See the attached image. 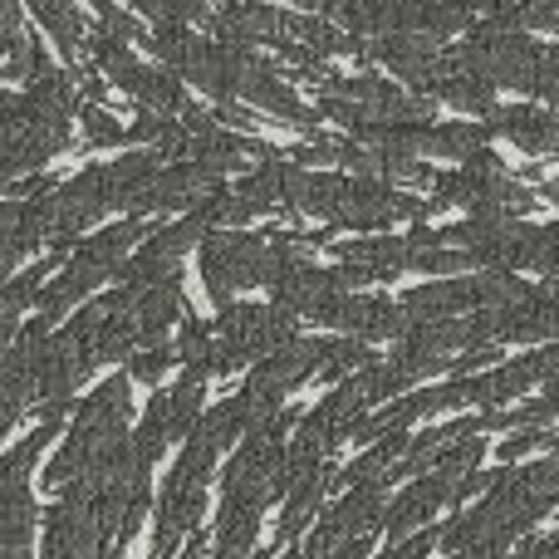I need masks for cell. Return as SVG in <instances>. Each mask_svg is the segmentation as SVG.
Here are the masks:
<instances>
[{"mask_svg":"<svg viewBox=\"0 0 559 559\" xmlns=\"http://www.w3.org/2000/svg\"><path fill=\"white\" fill-rule=\"evenodd\" d=\"M202 280H206V295L222 309H231L236 289L271 285V246L261 236L212 231L202 241Z\"/></svg>","mask_w":559,"mask_h":559,"instance_id":"obj_1","label":"cell"},{"mask_svg":"<svg viewBox=\"0 0 559 559\" xmlns=\"http://www.w3.org/2000/svg\"><path fill=\"white\" fill-rule=\"evenodd\" d=\"M456 491H462V476H456V472H432V476H423V481L407 486V491L397 496L393 506H388L383 535L397 545L407 531H417V525L432 521V515L442 511L447 501H456Z\"/></svg>","mask_w":559,"mask_h":559,"instance_id":"obj_2","label":"cell"},{"mask_svg":"<svg viewBox=\"0 0 559 559\" xmlns=\"http://www.w3.org/2000/svg\"><path fill=\"white\" fill-rule=\"evenodd\" d=\"M383 521H388V481H358L354 491L324 515L319 535L334 540V545H344V540H354V535H368Z\"/></svg>","mask_w":559,"mask_h":559,"instance_id":"obj_3","label":"cell"},{"mask_svg":"<svg viewBox=\"0 0 559 559\" xmlns=\"http://www.w3.org/2000/svg\"><path fill=\"white\" fill-rule=\"evenodd\" d=\"M368 59H383L393 74L413 79L417 88L432 79V69L442 64V49H437V35H423V29H393V35L368 39Z\"/></svg>","mask_w":559,"mask_h":559,"instance_id":"obj_4","label":"cell"},{"mask_svg":"<svg viewBox=\"0 0 559 559\" xmlns=\"http://www.w3.org/2000/svg\"><path fill=\"white\" fill-rule=\"evenodd\" d=\"M285 202L295 206V212L305 216H329V222H338V212H344L348 202V177H334V173H309V167H289L285 163Z\"/></svg>","mask_w":559,"mask_h":559,"instance_id":"obj_5","label":"cell"},{"mask_svg":"<svg viewBox=\"0 0 559 559\" xmlns=\"http://www.w3.org/2000/svg\"><path fill=\"white\" fill-rule=\"evenodd\" d=\"M403 309L413 314V324H432V319H452L462 309H481V295H476V280H437V285L407 289Z\"/></svg>","mask_w":559,"mask_h":559,"instance_id":"obj_6","label":"cell"},{"mask_svg":"<svg viewBox=\"0 0 559 559\" xmlns=\"http://www.w3.org/2000/svg\"><path fill=\"white\" fill-rule=\"evenodd\" d=\"M133 319H138V329H143V348L163 344V334L182 319V271H173L167 280H157V285L138 289Z\"/></svg>","mask_w":559,"mask_h":559,"instance_id":"obj_7","label":"cell"},{"mask_svg":"<svg viewBox=\"0 0 559 559\" xmlns=\"http://www.w3.org/2000/svg\"><path fill=\"white\" fill-rule=\"evenodd\" d=\"M491 128H501L525 153H555V143H559V118L550 108H496Z\"/></svg>","mask_w":559,"mask_h":559,"instance_id":"obj_8","label":"cell"},{"mask_svg":"<svg viewBox=\"0 0 559 559\" xmlns=\"http://www.w3.org/2000/svg\"><path fill=\"white\" fill-rule=\"evenodd\" d=\"M338 481H344V472H329V466H319L314 476H305V481L289 491V506H285V515H280L275 545L299 540V535H305V525H314V511L324 506V491H329V486H338Z\"/></svg>","mask_w":559,"mask_h":559,"instance_id":"obj_9","label":"cell"},{"mask_svg":"<svg viewBox=\"0 0 559 559\" xmlns=\"http://www.w3.org/2000/svg\"><path fill=\"white\" fill-rule=\"evenodd\" d=\"M338 261H354V265H368L378 280H393L403 275L407 265H413V246H407V236L397 241V236H368V241H344L334 246Z\"/></svg>","mask_w":559,"mask_h":559,"instance_id":"obj_10","label":"cell"},{"mask_svg":"<svg viewBox=\"0 0 559 559\" xmlns=\"http://www.w3.org/2000/svg\"><path fill=\"white\" fill-rule=\"evenodd\" d=\"M35 531H39V511L29 501L25 481H5L0 486V540H5V550H29Z\"/></svg>","mask_w":559,"mask_h":559,"instance_id":"obj_11","label":"cell"},{"mask_svg":"<svg viewBox=\"0 0 559 559\" xmlns=\"http://www.w3.org/2000/svg\"><path fill=\"white\" fill-rule=\"evenodd\" d=\"M128 94H133L143 108H157V114H182L187 108L182 79L167 74V69H138V74L128 79Z\"/></svg>","mask_w":559,"mask_h":559,"instance_id":"obj_12","label":"cell"},{"mask_svg":"<svg viewBox=\"0 0 559 559\" xmlns=\"http://www.w3.org/2000/svg\"><path fill=\"white\" fill-rule=\"evenodd\" d=\"M241 98H251V104L271 108L275 118H289V123H314L319 114H309L305 104H299L295 94H289V84H280V79L271 74V64L261 69V74H251V84L241 88Z\"/></svg>","mask_w":559,"mask_h":559,"instance_id":"obj_13","label":"cell"},{"mask_svg":"<svg viewBox=\"0 0 559 559\" xmlns=\"http://www.w3.org/2000/svg\"><path fill=\"white\" fill-rule=\"evenodd\" d=\"M29 5H35V15L49 25V35L59 39V49H64L69 59H79V49H88L84 20H79L74 0H29Z\"/></svg>","mask_w":559,"mask_h":559,"instance_id":"obj_14","label":"cell"},{"mask_svg":"<svg viewBox=\"0 0 559 559\" xmlns=\"http://www.w3.org/2000/svg\"><path fill=\"white\" fill-rule=\"evenodd\" d=\"M74 423H123L128 427V378H108V383H98L94 393L79 403V417Z\"/></svg>","mask_w":559,"mask_h":559,"instance_id":"obj_15","label":"cell"},{"mask_svg":"<svg viewBox=\"0 0 559 559\" xmlns=\"http://www.w3.org/2000/svg\"><path fill=\"white\" fill-rule=\"evenodd\" d=\"M354 368H358V373H364V368H373V354H368V344H358V338H344V344L329 348L319 378H324V383H338V378L354 373Z\"/></svg>","mask_w":559,"mask_h":559,"instance_id":"obj_16","label":"cell"},{"mask_svg":"<svg viewBox=\"0 0 559 559\" xmlns=\"http://www.w3.org/2000/svg\"><path fill=\"white\" fill-rule=\"evenodd\" d=\"M173 348H163V344H147V348H138L133 358H128V373L138 378V383H157V378L173 368Z\"/></svg>","mask_w":559,"mask_h":559,"instance_id":"obj_17","label":"cell"},{"mask_svg":"<svg viewBox=\"0 0 559 559\" xmlns=\"http://www.w3.org/2000/svg\"><path fill=\"white\" fill-rule=\"evenodd\" d=\"M79 123H84V133H88V143H104V147H114V143H123V128H118V118L114 114H104L98 104H84L79 108Z\"/></svg>","mask_w":559,"mask_h":559,"instance_id":"obj_18","label":"cell"},{"mask_svg":"<svg viewBox=\"0 0 559 559\" xmlns=\"http://www.w3.org/2000/svg\"><path fill=\"white\" fill-rule=\"evenodd\" d=\"M486 456V442L481 437H466V442H456V447H447L442 456H437V472H456V476H466L476 462Z\"/></svg>","mask_w":559,"mask_h":559,"instance_id":"obj_19","label":"cell"},{"mask_svg":"<svg viewBox=\"0 0 559 559\" xmlns=\"http://www.w3.org/2000/svg\"><path fill=\"white\" fill-rule=\"evenodd\" d=\"M540 447H550V432H540V427H521L515 437H506L501 442V462L511 466V462H521V456H531V452H540Z\"/></svg>","mask_w":559,"mask_h":559,"instance_id":"obj_20","label":"cell"},{"mask_svg":"<svg viewBox=\"0 0 559 559\" xmlns=\"http://www.w3.org/2000/svg\"><path fill=\"white\" fill-rule=\"evenodd\" d=\"M432 545H442V531H423V535H413V540H397L383 559H427Z\"/></svg>","mask_w":559,"mask_h":559,"instance_id":"obj_21","label":"cell"},{"mask_svg":"<svg viewBox=\"0 0 559 559\" xmlns=\"http://www.w3.org/2000/svg\"><path fill=\"white\" fill-rule=\"evenodd\" d=\"M515 559H559V535H545V540H525Z\"/></svg>","mask_w":559,"mask_h":559,"instance_id":"obj_22","label":"cell"},{"mask_svg":"<svg viewBox=\"0 0 559 559\" xmlns=\"http://www.w3.org/2000/svg\"><path fill=\"white\" fill-rule=\"evenodd\" d=\"M5 559H29L25 550H5Z\"/></svg>","mask_w":559,"mask_h":559,"instance_id":"obj_23","label":"cell"},{"mask_svg":"<svg viewBox=\"0 0 559 559\" xmlns=\"http://www.w3.org/2000/svg\"><path fill=\"white\" fill-rule=\"evenodd\" d=\"M104 559H123V550H108V555H104Z\"/></svg>","mask_w":559,"mask_h":559,"instance_id":"obj_24","label":"cell"}]
</instances>
